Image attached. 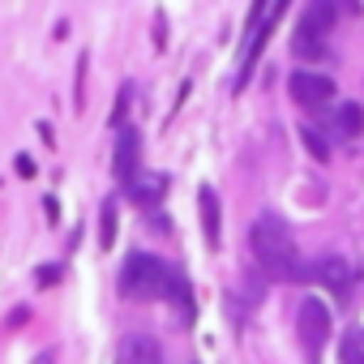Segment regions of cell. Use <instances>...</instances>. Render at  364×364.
<instances>
[{"mask_svg": "<svg viewBox=\"0 0 364 364\" xmlns=\"http://www.w3.org/2000/svg\"><path fill=\"white\" fill-rule=\"evenodd\" d=\"M249 249H253V257L266 274H274V279L296 274V240H291V232L279 215H262L249 228Z\"/></svg>", "mask_w": 364, "mask_h": 364, "instance_id": "1", "label": "cell"}, {"mask_svg": "<svg viewBox=\"0 0 364 364\" xmlns=\"http://www.w3.org/2000/svg\"><path fill=\"white\" fill-rule=\"evenodd\" d=\"M171 270L154 253H129L120 266V296L124 300H163L171 291Z\"/></svg>", "mask_w": 364, "mask_h": 364, "instance_id": "2", "label": "cell"}, {"mask_svg": "<svg viewBox=\"0 0 364 364\" xmlns=\"http://www.w3.org/2000/svg\"><path fill=\"white\" fill-rule=\"evenodd\" d=\"M330 26H334V9H330V5H309V9L300 14V22H296L291 52H296V56H321Z\"/></svg>", "mask_w": 364, "mask_h": 364, "instance_id": "3", "label": "cell"}, {"mask_svg": "<svg viewBox=\"0 0 364 364\" xmlns=\"http://www.w3.org/2000/svg\"><path fill=\"white\" fill-rule=\"evenodd\" d=\"M296 334H300V347L309 355H317L326 347V338H330V309H326V300H317V296L300 300V309H296Z\"/></svg>", "mask_w": 364, "mask_h": 364, "instance_id": "4", "label": "cell"}, {"mask_svg": "<svg viewBox=\"0 0 364 364\" xmlns=\"http://www.w3.org/2000/svg\"><path fill=\"white\" fill-rule=\"evenodd\" d=\"M287 90H291V99H296L300 107H321V103H330V99H334V82H330L326 73H309V69L291 73Z\"/></svg>", "mask_w": 364, "mask_h": 364, "instance_id": "5", "label": "cell"}, {"mask_svg": "<svg viewBox=\"0 0 364 364\" xmlns=\"http://www.w3.org/2000/svg\"><path fill=\"white\" fill-rule=\"evenodd\" d=\"M137 167H141V137L133 129H124L116 141V154H112V171L124 189H137Z\"/></svg>", "mask_w": 364, "mask_h": 364, "instance_id": "6", "label": "cell"}, {"mask_svg": "<svg viewBox=\"0 0 364 364\" xmlns=\"http://www.w3.org/2000/svg\"><path fill=\"white\" fill-rule=\"evenodd\" d=\"M313 279H317V283H326V287H334V291L343 296V291H351V279H355V270H351V262H347V257H338V253H326V257H317V266H313Z\"/></svg>", "mask_w": 364, "mask_h": 364, "instance_id": "7", "label": "cell"}, {"mask_svg": "<svg viewBox=\"0 0 364 364\" xmlns=\"http://www.w3.org/2000/svg\"><path fill=\"white\" fill-rule=\"evenodd\" d=\"M120 364H163V351L150 334H129L120 343Z\"/></svg>", "mask_w": 364, "mask_h": 364, "instance_id": "8", "label": "cell"}, {"mask_svg": "<svg viewBox=\"0 0 364 364\" xmlns=\"http://www.w3.org/2000/svg\"><path fill=\"white\" fill-rule=\"evenodd\" d=\"M198 206H202V232H206V245L219 249V198H215V189H202V193H198Z\"/></svg>", "mask_w": 364, "mask_h": 364, "instance_id": "9", "label": "cell"}, {"mask_svg": "<svg viewBox=\"0 0 364 364\" xmlns=\"http://www.w3.org/2000/svg\"><path fill=\"white\" fill-rule=\"evenodd\" d=\"M334 129H338L343 137H355V133L364 129V112H360V103H343V107L334 112Z\"/></svg>", "mask_w": 364, "mask_h": 364, "instance_id": "10", "label": "cell"}, {"mask_svg": "<svg viewBox=\"0 0 364 364\" xmlns=\"http://www.w3.org/2000/svg\"><path fill=\"white\" fill-rule=\"evenodd\" d=\"M99 245L112 249L116 245V202H103V223H99Z\"/></svg>", "mask_w": 364, "mask_h": 364, "instance_id": "11", "label": "cell"}, {"mask_svg": "<svg viewBox=\"0 0 364 364\" xmlns=\"http://www.w3.org/2000/svg\"><path fill=\"white\" fill-rule=\"evenodd\" d=\"M300 137H304V146H309V154H313V159H330V141H326L317 129H309V124H304V129H300Z\"/></svg>", "mask_w": 364, "mask_h": 364, "instance_id": "12", "label": "cell"}, {"mask_svg": "<svg viewBox=\"0 0 364 364\" xmlns=\"http://www.w3.org/2000/svg\"><path fill=\"white\" fill-rule=\"evenodd\" d=\"M343 364H364V347H360V338H355V334H347V338H343Z\"/></svg>", "mask_w": 364, "mask_h": 364, "instance_id": "13", "label": "cell"}, {"mask_svg": "<svg viewBox=\"0 0 364 364\" xmlns=\"http://www.w3.org/2000/svg\"><path fill=\"white\" fill-rule=\"evenodd\" d=\"M56 279H60V270H56V266H43V270H39V283H56Z\"/></svg>", "mask_w": 364, "mask_h": 364, "instance_id": "14", "label": "cell"}]
</instances>
